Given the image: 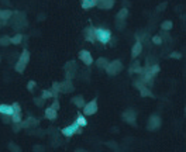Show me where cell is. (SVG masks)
Masks as SVG:
<instances>
[{
  "label": "cell",
  "instance_id": "obj_6",
  "mask_svg": "<svg viewBox=\"0 0 186 152\" xmlns=\"http://www.w3.org/2000/svg\"><path fill=\"white\" fill-rule=\"evenodd\" d=\"M83 113L86 114V115H92V114L97 113V100L96 99H93L90 103L85 104L83 106Z\"/></svg>",
  "mask_w": 186,
  "mask_h": 152
},
{
  "label": "cell",
  "instance_id": "obj_4",
  "mask_svg": "<svg viewBox=\"0 0 186 152\" xmlns=\"http://www.w3.org/2000/svg\"><path fill=\"white\" fill-rule=\"evenodd\" d=\"M104 69H106V72H107L110 76H114V75H117V73L121 72L123 63L120 62V61H113V62L107 63V66H106Z\"/></svg>",
  "mask_w": 186,
  "mask_h": 152
},
{
  "label": "cell",
  "instance_id": "obj_24",
  "mask_svg": "<svg viewBox=\"0 0 186 152\" xmlns=\"http://www.w3.org/2000/svg\"><path fill=\"white\" fill-rule=\"evenodd\" d=\"M11 121L13 123H20L21 121V114H20V111H14L11 114Z\"/></svg>",
  "mask_w": 186,
  "mask_h": 152
},
{
  "label": "cell",
  "instance_id": "obj_13",
  "mask_svg": "<svg viewBox=\"0 0 186 152\" xmlns=\"http://www.w3.org/2000/svg\"><path fill=\"white\" fill-rule=\"evenodd\" d=\"M97 6L100 9H111L114 6V0H97Z\"/></svg>",
  "mask_w": 186,
  "mask_h": 152
},
{
  "label": "cell",
  "instance_id": "obj_12",
  "mask_svg": "<svg viewBox=\"0 0 186 152\" xmlns=\"http://www.w3.org/2000/svg\"><path fill=\"white\" fill-rule=\"evenodd\" d=\"M14 113L13 106L10 104H0V114L1 115H11Z\"/></svg>",
  "mask_w": 186,
  "mask_h": 152
},
{
  "label": "cell",
  "instance_id": "obj_33",
  "mask_svg": "<svg viewBox=\"0 0 186 152\" xmlns=\"http://www.w3.org/2000/svg\"><path fill=\"white\" fill-rule=\"evenodd\" d=\"M52 108H55V110H59V103H58V100L55 99L54 100V103H52V106H51Z\"/></svg>",
  "mask_w": 186,
  "mask_h": 152
},
{
  "label": "cell",
  "instance_id": "obj_20",
  "mask_svg": "<svg viewBox=\"0 0 186 152\" xmlns=\"http://www.w3.org/2000/svg\"><path fill=\"white\" fill-rule=\"evenodd\" d=\"M76 123H78V124H79L80 127L88 125V121H86V118H85V115H83V114H79V115H78Z\"/></svg>",
  "mask_w": 186,
  "mask_h": 152
},
{
  "label": "cell",
  "instance_id": "obj_5",
  "mask_svg": "<svg viewBox=\"0 0 186 152\" xmlns=\"http://www.w3.org/2000/svg\"><path fill=\"white\" fill-rule=\"evenodd\" d=\"M78 57H79V59H80L86 66H90V65L93 63V58H92V54H90L89 51L82 49L79 54H78Z\"/></svg>",
  "mask_w": 186,
  "mask_h": 152
},
{
  "label": "cell",
  "instance_id": "obj_26",
  "mask_svg": "<svg viewBox=\"0 0 186 152\" xmlns=\"http://www.w3.org/2000/svg\"><path fill=\"white\" fill-rule=\"evenodd\" d=\"M107 59H104V58H100V59H99V61H97V66H99V68H103V69H104V68H106V66H107Z\"/></svg>",
  "mask_w": 186,
  "mask_h": 152
},
{
  "label": "cell",
  "instance_id": "obj_15",
  "mask_svg": "<svg viewBox=\"0 0 186 152\" xmlns=\"http://www.w3.org/2000/svg\"><path fill=\"white\" fill-rule=\"evenodd\" d=\"M72 86H71V82L69 79L66 80L65 83H59V92H64V93H68V92H72Z\"/></svg>",
  "mask_w": 186,
  "mask_h": 152
},
{
  "label": "cell",
  "instance_id": "obj_35",
  "mask_svg": "<svg viewBox=\"0 0 186 152\" xmlns=\"http://www.w3.org/2000/svg\"><path fill=\"white\" fill-rule=\"evenodd\" d=\"M35 104H37V106H42V99H35Z\"/></svg>",
  "mask_w": 186,
  "mask_h": 152
},
{
  "label": "cell",
  "instance_id": "obj_11",
  "mask_svg": "<svg viewBox=\"0 0 186 152\" xmlns=\"http://www.w3.org/2000/svg\"><path fill=\"white\" fill-rule=\"evenodd\" d=\"M44 115H45V118L54 121L58 117V110H55V108H52V107H47V108H45Z\"/></svg>",
  "mask_w": 186,
  "mask_h": 152
},
{
  "label": "cell",
  "instance_id": "obj_31",
  "mask_svg": "<svg viewBox=\"0 0 186 152\" xmlns=\"http://www.w3.org/2000/svg\"><path fill=\"white\" fill-rule=\"evenodd\" d=\"M171 58H175V59H180L182 58V54H179V52H172L171 55H169Z\"/></svg>",
  "mask_w": 186,
  "mask_h": 152
},
{
  "label": "cell",
  "instance_id": "obj_30",
  "mask_svg": "<svg viewBox=\"0 0 186 152\" xmlns=\"http://www.w3.org/2000/svg\"><path fill=\"white\" fill-rule=\"evenodd\" d=\"M152 42H154V44H162V38L158 37V35H155V37L152 38Z\"/></svg>",
  "mask_w": 186,
  "mask_h": 152
},
{
  "label": "cell",
  "instance_id": "obj_28",
  "mask_svg": "<svg viewBox=\"0 0 186 152\" xmlns=\"http://www.w3.org/2000/svg\"><path fill=\"white\" fill-rule=\"evenodd\" d=\"M10 37H3L0 38V45H10Z\"/></svg>",
  "mask_w": 186,
  "mask_h": 152
},
{
  "label": "cell",
  "instance_id": "obj_17",
  "mask_svg": "<svg viewBox=\"0 0 186 152\" xmlns=\"http://www.w3.org/2000/svg\"><path fill=\"white\" fill-rule=\"evenodd\" d=\"M95 6H97V0H83V3H82L83 9H90Z\"/></svg>",
  "mask_w": 186,
  "mask_h": 152
},
{
  "label": "cell",
  "instance_id": "obj_7",
  "mask_svg": "<svg viewBox=\"0 0 186 152\" xmlns=\"http://www.w3.org/2000/svg\"><path fill=\"white\" fill-rule=\"evenodd\" d=\"M159 127H161V118L158 115H151V117H149V121H148L147 128L149 131H155V130H158Z\"/></svg>",
  "mask_w": 186,
  "mask_h": 152
},
{
  "label": "cell",
  "instance_id": "obj_22",
  "mask_svg": "<svg viewBox=\"0 0 186 152\" xmlns=\"http://www.w3.org/2000/svg\"><path fill=\"white\" fill-rule=\"evenodd\" d=\"M127 14H129V10H127V9H121V10L118 11V14H117V20H124L127 17Z\"/></svg>",
  "mask_w": 186,
  "mask_h": 152
},
{
  "label": "cell",
  "instance_id": "obj_2",
  "mask_svg": "<svg viewBox=\"0 0 186 152\" xmlns=\"http://www.w3.org/2000/svg\"><path fill=\"white\" fill-rule=\"evenodd\" d=\"M95 34H96V41L102 44H109L111 39V31L107 28H95Z\"/></svg>",
  "mask_w": 186,
  "mask_h": 152
},
{
  "label": "cell",
  "instance_id": "obj_32",
  "mask_svg": "<svg viewBox=\"0 0 186 152\" xmlns=\"http://www.w3.org/2000/svg\"><path fill=\"white\" fill-rule=\"evenodd\" d=\"M11 106H13V110H14V111H20V113H21V107H20L19 103H14V104H11Z\"/></svg>",
  "mask_w": 186,
  "mask_h": 152
},
{
  "label": "cell",
  "instance_id": "obj_8",
  "mask_svg": "<svg viewBox=\"0 0 186 152\" xmlns=\"http://www.w3.org/2000/svg\"><path fill=\"white\" fill-rule=\"evenodd\" d=\"M135 117H137V113H135L134 110H127L126 113H123V118L127 123L133 124V125H134V123H135Z\"/></svg>",
  "mask_w": 186,
  "mask_h": 152
},
{
  "label": "cell",
  "instance_id": "obj_27",
  "mask_svg": "<svg viewBox=\"0 0 186 152\" xmlns=\"http://www.w3.org/2000/svg\"><path fill=\"white\" fill-rule=\"evenodd\" d=\"M50 97H54V96H52V92L51 90H44V93H42V96H41V99L45 100V99H50Z\"/></svg>",
  "mask_w": 186,
  "mask_h": 152
},
{
  "label": "cell",
  "instance_id": "obj_16",
  "mask_svg": "<svg viewBox=\"0 0 186 152\" xmlns=\"http://www.w3.org/2000/svg\"><path fill=\"white\" fill-rule=\"evenodd\" d=\"M72 103H73V104H75V106H76V107H83L85 106V103H83V97H82V96H76V97H73V99H72Z\"/></svg>",
  "mask_w": 186,
  "mask_h": 152
},
{
  "label": "cell",
  "instance_id": "obj_25",
  "mask_svg": "<svg viewBox=\"0 0 186 152\" xmlns=\"http://www.w3.org/2000/svg\"><path fill=\"white\" fill-rule=\"evenodd\" d=\"M161 28H162V30H165V31L171 30V28H172V21H164V23L161 24Z\"/></svg>",
  "mask_w": 186,
  "mask_h": 152
},
{
  "label": "cell",
  "instance_id": "obj_1",
  "mask_svg": "<svg viewBox=\"0 0 186 152\" xmlns=\"http://www.w3.org/2000/svg\"><path fill=\"white\" fill-rule=\"evenodd\" d=\"M28 61H30V52L27 49H23V52H21V55H20V58H19V62L16 63V66H14L16 72L23 73L24 69H26V65L28 63Z\"/></svg>",
  "mask_w": 186,
  "mask_h": 152
},
{
  "label": "cell",
  "instance_id": "obj_19",
  "mask_svg": "<svg viewBox=\"0 0 186 152\" xmlns=\"http://www.w3.org/2000/svg\"><path fill=\"white\" fill-rule=\"evenodd\" d=\"M11 14H13L11 10H3V11H0V20L10 19V17H11Z\"/></svg>",
  "mask_w": 186,
  "mask_h": 152
},
{
  "label": "cell",
  "instance_id": "obj_21",
  "mask_svg": "<svg viewBox=\"0 0 186 152\" xmlns=\"http://www.w3.org/2000/svg\"><path fill=\"white\" fill-rule=\"evenodd\" d=\"M52 96H54V99H57V96H58V93H59V83H57V82H54L52 83Z\"/></svg>",
  "mask_w": 186,
  "mask_h": 152
},
{
  "label": "cell",
  "instance_id": "obj_29",
  "mask_svg": "<svg viewBox=\"0 0 186 152\" xmlns=\"http://www.w3.org/2000/svg\"><path fill=\"white\" fill-rule=\"evenodd\" d=\"M35 87V82L34 80H30L28 82V85H27V90H30V92H32V89Z\"/></svg>",
  "mask_w": 186,
  "mask_h": 152
},
{
  "label": "cell",
  "instance_id": "obj_3",
  "mask_svg": "<svg viewBox=\"0 0 186 152\" xmlns=\"http://www.w3.org/2000/svg\"><path fill=\"white\" fill-rule=\"evenodd\" d=\"M61 133H62V135L68 137V138H71L72 135H75V134H80V133H82V130H80V125H79L76 121H75V123H72L69 127L62 128V130H61Z\"/></svg>",
  "mask_w": 186,
  "mask_h": 152
},
{
  "label": "cell",
  "instance_id": "obj_36",
  "mask_svg": "<svg viewBox=\"0 0 186 152\" xmlns=\"http://www.w3.org/2000/svg\"><path fill=\"white\" fill-rule=\"evenodd\" d=\"M20 128H23V127H21V124H20V125H13V130H14V131H16V133L19 131Z\"/></svg>",
  "mask_w": 186,
  "mask_h": 152
},
{
  "label": "cell",
  "instance_id": "obj_9",
  "mask_svg": "<svg viewBox=\"0 0 186 152\" xmlns=\"http://www.w3.org/2000/svg\"><path fill=\"white\" fill-rule=\"evenodd\" d=\"M85 38H86V41H90V42H95L96 41V34H95V27H88L86 30H85Z\"/></svg>",
  "mask_w": 186,
  "mask_h": 152
},
{
  "label": "cell",
  "instance_id": "obj_34",
  "mask_svg": "<svg viewBox=\"0 0 186 152\" xmlns=\"http://www.w3.org/2000/svg\"><path fill=\"white\" fill-rule=\"evenodd\" d=\"M3 121H4V123H10V121H11V115H3Z\"/></svg>",
  "mask_w": 186,
  "mask_h": 152
},
{
  "label": "cell",
  "instance_id": "obj_18",
  "mask_svg": "<svg viewBox=\"0 0 186 152\" xmlns=\"http://www.w3.org/2000/svg\"><path fill=\"white\" fill-rule=\"evenodd\" d=\"M21 41H23V34H16L14 37L10 38V42H11V44H14V45L21 44Z\"/></svg>",
  "mask_w": 186,
  "mask_h": 152
},
{
  "label": "cell",
  "instance_id": "obj_10",
  "mask_svg": "<svg viewBox=\"0 0 186 152\" xmlns=\"http://www.w3.org/2000/svg\"><path fill=\"white\" fill-rule=\"evenodd\" d=\"M141 51H142V44H141V39L137 37V42H135V45L133 47V49H131V57L135 58V57H138L140 54H141Z\"/></svg>",
  "mask_w": 186,
  "mask_h": 152
},
{
  "label": "cell",
  "instance_id": "obj_14",
  "mask_svg": "<svg viewBox=\"0 0 186 152\" xmlns=\"http://www.w3.org/2000/svg\"><path fill=\"white\" fill-rule=\"evenodd\" d=\"M37 124H38V120H37V118H34V117H28L27 120H24L23 123H21V127H23V128H28V127L37 125Z\"/></svg>",
  "mask_w": 186,
  "mask_h": 152
},
{
  "label": "cell",
  "instance_id": "obj_23",
  "mask_svg": "<svg viewBox=\"0 0 186 152\" xmlns=\"http://www.w3.org/2000/svg\"><path fill=\"white\" fill-rule=\"evenodd\" d=\"M142 70H144V68H141L138 63H135V65H133L131 66V69H130V73H133V72H137V73H142Z\"/></svg>",
  "mask_w": 186,
  "mask_h": 152
}]
</instances>
